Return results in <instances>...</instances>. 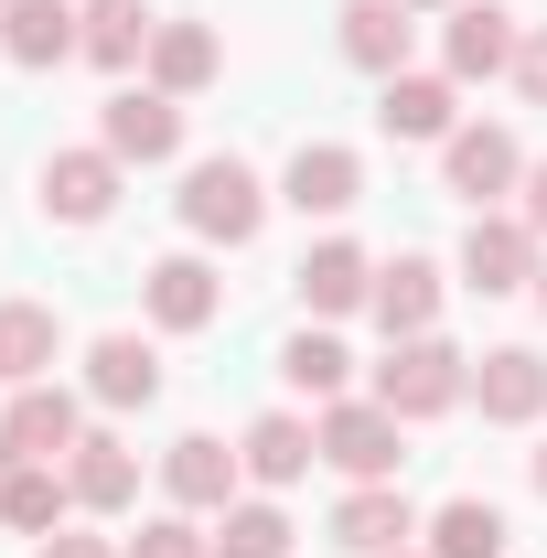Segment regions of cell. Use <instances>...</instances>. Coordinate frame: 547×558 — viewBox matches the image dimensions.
<instances>
[{"instance_id":"obj_1","label":"cell","mask_w":547,"mask_h":558,"mask_svg":"<svg viewBox=\"0 0 547 558\" xmlns=\"http://www.w3.org/2000/svg\"><path fill=\"white\" fill-rule=\"evenodd\" d=\"M473 398V354H451L440 333H409V344H387V365H376V409L398 418H440Z\"/></svg>"},{"instance_id":"obj_2","label":"cell","mask_w":547,"mask_h":558,"mask_svg":"<svg viewBox=\"0 0 547 558\" xmlns=\"http://www.w3.org/2000/svg\"><path fill=\"white\" fill-rule=\"evenodd\" d=\"M183 226H194L205 247H247V236L269 226L258 172H247V161H194V172H183Z\"/></svg>"},{"instance_id":"obj_3","label":"cell","mask_w":547,"mask_h":558,"mask_svg":"<svg viewBox=\"0 0 547 558\" xmlns=\"http://www.w3.org/2000/svg\"><path fill=\"white\" fill-rule=\"evenodd\" d=\"M398 429H409V418L376 409V398H333L312 440H323V462H333V473H354V484H398Z\"/></svg>"},{"instance_id":"obj_4","label":"cell","mask_w":547,"mask_h":558,"mask_svg":"<svg viewBox=\"0 0 547 558\" xmlns=\"http://www.w3.org/2000/svg\"><path fill=\"white\" fill-rule=\"evenodd\" d=\"M440 183H451L473 215H494V194H515V183H526V150L494 130V119H473V130L440 140Z\"/></svg>"},{"instance_id":"obj_5","label":"cell","mask_w":547,"mask_h":558,"mask_svg":"<svg viewBox=\"0 0 547 558\" xmlns=\"http://www.w3.org/2000/svg\"><path fill=\"white\" fill-rule=\"evenodd\" d=\"M462 279H473L483 301L537 290V226H526V215H473V236H462Z\"/></svg>"},{"instance_id":"obj_6","label":"cell","mask_w":547,"mask_h":558,"mask_svg":"<svg viewBox=\"0 0 547 558\" xmlns=\"http://www.w3.org/2000/svg\"><path fill=\"white\" fill-rule=\"evenodd\" d=\"M97 150H119V161H172V150H183V97H161V86H119L108 119H97Z\"/></svg>"},{"instance_id":"obj_7","label":"cell","mask_w":547,"mask_h":558,"mask_svg":"<svg viewBox=\"0 0 547 558\" xmlns=\"http://www.w3.org/2000/svg\"><path fill=\"white\" fill-rule=\"evenodd\" d=\"M75 440H86V429H75L65 387H11V409H0V462H54Z\"/></svg>"},{"instance_id":"obj_8","label":"cell","mask_w":547,"mask_h":558,"mask_svg":"<svg viewBox=\"0 0 547 558\" xmlns=\"http://www.w3.org/2000/svg\"><path fill=\"white\" fill-rule=\"evenodd\" d=\"M515 54H526V22H515L505 0H462V11H451V86L515 75Z\"/></svg>"},{"instance_id":"obj_9","label":"cell","mask_w":547,"mask_h":558,"mask_svg":"<svg viewBox=\"0 0 547 558\" xmlns=\"http://www.w3.org/2000/svg\"><path fill=\"white\" fill-rule=\"evenodd\" d=\"M409 537H418V505L398 484H354L333 505V548H354V558H398Z\"/></svg>"},{"instance_id":"obj_10","label":"cell","mask_w":547,"mask_h":558,"mask_svg":"<svg viewBox=\"0 0 547 558\" xmlns=\"http://www.w3.org/2000/svg\"><path fill=\"white\" fill-rule=\"evenodd\" d=\"M119 205V150H54L44 161V215L54 226H97Z\"/></svg>"},{"instance_id":"obj_11","label":"cell","mask_w":547,"mask_h":558,"mask_svg":"<svg viewBox=\"0 0 547 558\" xmlns=\"http://www.w3.org/2000/svg\"><path fill=\"white\" fill-rule=\"evenodd\" d=\"M473 398H483V418L526 429V418L547 409V354H537V344H494V354L473 365Z\"/></svg>"},{"instance_id":"obj_12","label":"cell","mask_w":547,"mask_h":558,"mask_svg":"<svg viewBox=\"0 0 547 558\" xmlns=\"http://www.w3.org/2000/svg\"><path fill=\"white\" fill-rule=\"evenodd\" d=\"M279 194H290L301 215H343L354 194H365V161H354L343 140H301V150H290V172H279Z\"/></svg>"},{"instance_id":"obj_13","label":"cell","mask_w":547,"mask_h":558,"mask_svg":"<svg viewBox=\"0 0 547 558\" xmlns=\"http://www.w3.org/2000/svg\"><path fill=\"white\" fill-rule=\"evenodd\" d=\"M86 398L97 409H150L161 398V354L139 344V333H97L86 344Z\"/></svg>"},{"instance_id":"obj_14","label":"cell","mask_w":547,"mask_h":558,"mask_svg":"<svg viewBox=\"0 0 547 558\" xmlns=\"http://www.w3.org/2000/svg\"><path fill=\"white\" fill-rule=\"evenodd\" d=\"M236 473H247V462H236L226 440H205V429L161 451V484H172V505H194V515H226V505H236Z\"/></svg>"},{"instance_id":"obj_15","label":"cell","mask_w":547,"mask_h":558,"mask_svg":"<svg viewBox=\"0 0 547 558\" xmlns=\"http://www.w3.org/2000/svg\"><path fill=\"white\" fill-rule=\"evenodd\" d=\"M139 301H150V323H161V333H205L215 301H226V279H215L205 258H161V269L139 279Z\"/></svg>"},{"instance_id":"obj_16","label":"cell","mask_w":547,"mask_h":558,"mask_svg":"<svg viewBox=\"0 0 547 558\" xmlns=\"http://www.w3.org/2000/svg\"><path fill=\"white\" fill-rule=\"evenodd\" d=\"M65 484H75L86 515H119V505L139 494V451L119 440V429H86V440H75V462H65Z\"/></svg>"},{"instance_id":"obj_17","label":"cell","mask_w":547,"mask_h":558,"mask_svg":"<svg viewBox=\"0 0 547 558\" xmlns=\"http://www.w3.org/2000/svg\"><path fill=\"white\" fill-rule=\"evenodd\" d=\"M290 279H301V301H312L323 323H333V312H354V301H376V258H365L354 236H323V247H312Z\"/></svg>"},{"instance_id":"obj_18","label":"cell","mask_w":547,"mask_h":558,"mask_svg":"<svg viewBox=\"0 0 547 558\" xmlns=\"http://www.w3.org/2000/svg\"><path fill=\"white\" fill-rule=\"evenodd\" d=\"M75 33H86L75 0H11V11H0V54H11V65H65Z\"/></svg>"},{"instance_id":"obj_19","label":"cell","mask_w":547,"mask_h":558,"mask_svg":"<svg viewBox=\"0 0 547 558\" xmlns=\"http://www.w3.org/2000/svg\"><path fill=\"white\" fill-rule=\"evenodd\" d=\"M333 44L365 75H409V11H398V0H343V11H333Z\"/></svg>"},{"instance_id":"obj_20","label":"cell","mask_w":547,"mask_h":558,"mask_svg":"<svg viewBox=\"0 0 547 558\" xmlns=\"http://www.w3.org/2000/svg\"><path fill=\"white\" fill-rule=\"evenodd\" d=\"M150 33H161V22H150V0H86L75 54H86V65H108V75H130L139 54H150Z\"/></svg>"},{"instance_id":"obj_21","label":"cell","mask_w":547,"mask_h":558,"mask_svg":"<svg viewBox=\"0 0 547 558\" xmlns=\"http://www.w3.org/2000/svg\"><path fill=\"white\" fill-rule=\"evenodd\" d=\"M75 484L54 473V462H0V526H22V537H54L65 526Z\"/></svg>"},{"instance_id":"obj_22","label":"cell","mask_w":547,"mask_h":558,"mask_svg":"<svg viewBox=\"0 0 547 558\" xmlns=\"http://www.w3.org/2000/svg\"><path fill=\"white\" fill-rule=\"evenodd\" d=\"M139 65H150V86H161V97H194V86H215V65H226V44H215L205 22H161Z\"/></svg>"},{"instance_id":"obj_23","label":"cell","mask_w":547,"mask_h":558,"mask_svg":"<svg viewBox=\"0 0 547 558\" xmlns=\"http://www.w3.org/2000/svg\"><path fill=\"white\" fill-rule=\"evenodd\" d=\"M376 323H387V344L429 333V323H440V269H429V258H387V269H376Z\"/></svg>"},{"instance_id":"obj_24","label":"cell","mask_w":547,"mask_h":558,"mask_svg":"<svg viewBox=\"0 0 547 558\" xmlns=\"http://www.w3.org/2000/svg\"><path fill=\"white\" fill-rule=\"evenodd\" d=\"M54 312L44 301H0V387H44L54 376Z\"/></svg>"},{"instance_id":"obj_25","label":"cell","mask_w":547,"mask_h":558,"mask_svg":"<svg viewBox=\"0 0 547 558\" xmlns=\"http://www.w3.org/2000/svg\"><path fill=\"white\" fill-rule=\"evenodd\" d=\"M236 462L258 473V484H301L312 462H323V440H312V418H290V409H269L247 440H236Z\"/></svg>"},{"instance_id":"obj_26","label":"cell","mask_w":547,"mask_h":558,"mask_svg":"<svg viewBox=\"0 0 547 558\" xmlns=\"http://www.w3.org/2000/svg\"><path fill=\"white\" fill-rule=\"evenodd\" d=\"M376 119H387V140H451L462 130V119H451V75H387Z\"/></svg>"},{"instance_id":"obj_27","label":"cell","mask_w":547,"mask_h":558,"mask_svg":"<svg viewBox=\"0 0 547 558\" xmlns=\"http://www.w3.org/2000/svg\"><path fill=\"white\" fill-rule=\"evenodd\" d=\"M429 558H505V515H494L483 494H451V505L429 515Z\"/></svg>"},{"instance_id":"obj_28","label":"cell","mask_w":547,"mask_h":558,"mask_svg":"<svg viewBox=\"0 0 547 558\" xmlns=\"http://www.w3.org/2000/svg\"><path fill=\"white\" fill-rule=\"evenodd\" d=\"M215 558H290V515H279V505H226Z\"/></svg>"},{"instance_id":"obj_29","label":"cell","mask_w":547,"mask_h":558,"mask_svg":"<svg viewBox=\"0 0 547 558\" xmlns=\"http://www.w3.org/2000/svg\"><path fill=\"white\" fill-rule=\"evenodd\" d=\"M279 376H290L301 398H343V376H354V354H343L333 333H301V344L279 354Z\"/></svg>"},{"instance_id":"obj_30","label":"cell","mask_w":547,"mask_h":558,"mask_svg":"<svg viewBox=\"0 0 547 558\" xmlns=\"http://www.w3.org/2000/svg\"><path fill=\"white\" fill-rule=\"evenodd\" d=\"M130 558H215V537L194 526V515H150V526L130 537Z\"/></svg>"},{"instance_id":"obj_31","label":"cell","mask_w":547,"mask_h":558,"mask_svg":"<svg viewBox=\"0 0 547 558\" xmlns=\"http://www.w3.org/2000/svg\"><path fill=\"white\" fill-rule=\"evenodd\" d=\"M515 86H526V108H547V33H526V54H515Z\"/></svg>"},{"instance_id":"obj_32","label":"cell","mask_w":547,"mask_h":558,"mask_svg":"<svg viewBox=\"0 0 547 558\" xmlns=\"http://www.w3.org/2000/svg\"><path fill=\"white\" fill-rule=\"evenodd\" d=\"M44 558H130V548H108V537H75V526H54V537H44Z\"/></svg>"},{"instance_id":"obj_33","label":"cell","mask_w":547,"mask_h":558,"mask_svg":"<svg viewBox=\"0 0 547 558\" xmlns=\"http://www.w3.org/2000/svg\"><path fill=\"white\" fill-rule=\"evenodd\" d=\"M526 226L547 236V161H526Z\"/></svg>"},{"instance_id":"obj_34","label":"cell","mask_w":547,"mask_h":558,"mask_svg":"<svg viewBox=\"0 0 547 558\" xmlns=\"http://www.w3.org/2000/svg\"><path fill=\"white\" fill-rule=\"evenodd\" d=\"M398 11H462V0H398Z\"/></svg>"},{"instance_id":"obj_35","label":"cell","mask_w":547,"mask_h":558,"mask_svg":"<svg viewBox=\"0 0 547 558\" xmlns=\"http://www.w3.org/2000/svg\"><path fill=\"white\" fill-rule=\"evenodd\" d=\"M537 312H547V258H537Z\"/></svg>"},{"instance_id":"obj_36","label":"cell","mask_w":547,"mask_h":558,"mask_svg":"<svg viewBox=\"0 0 547 558\" xmlns=\"http://www.w3.org/2000/svg\"><path fill=\"white\" fill-rule=\"evenodd\" d=\"M537 494H547V451H537Z\"/></svg>"},{"instance_id":"obj_37","label":"cell","mask_w":547,"mask_h":558,"mask_svg":"<svg viewBox=\"0 0 547 558\" xmlns=\"http://www.w3.org/2000/svg\"><path fill=\"white\" fill-rule=\"evenodd\" d=\"M398 558H429V548H398Z\"/></svg>"},{"instance_id":"obj_38","label":"cell","mask_w":547,"mask_h":558,"mask_svg":"<svg viewBox=\"0 0 547 558\" xmlns=\"http://www.w3.org/2000/svg\"><path fill=\"white\" fill-rule=\"evenodd\" d=\"M0 11H11V0H0Z\"/></svg>"}]
</instances>
